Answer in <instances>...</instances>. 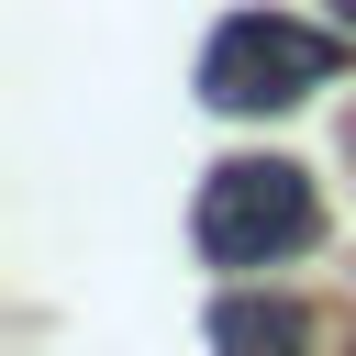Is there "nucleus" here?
I'll use <instances>...</instances> for the list:
<instances>
[{"mask_svg":"<svg viewBox=\"0 0 356 356\" xmlns=\"http://www.w3.org/2000/svg\"><path fill=\"white\" fill-rule=\"evenodd\" d=\"M345 22H356V0H345Z\"/></svg>","mask_w":356,"mask_h":356,"instance_id":"20e7f679","label":"nucleus"},{"mask_svg":"<svg viewBox=\"0 0 356 356\" xmlns=\"http://www.w3.org/2000/svg\"><path fill=\"white\" fill-rule=\"evenodd\" d=\"M312 234H323V200H312V178L289 156H222L200 178V200H189V245L211 267H278Z\"/></svg>","mask_w":356,"mask_h":356,"instance_id":"f257e3e1","label":"nucleus"},{"mask_svg":"<svg viewBox=\"0 0 356 356\" xmlns=\"http://www.w3.org/2000/svg\"><path fill=\"white\" fill-rule=\"evenodd\" d=\"M345 67V44L300 11H222L200 44V100L211 111H289Z\"/></svg>","mask_w":356,"mask_h":356,"instance_id":"f03ea898","label":"nucleus"},{"mask_svg":"<svg viewBox=\"0 0 356 356\" xmlns=\"http://www.w3.org/2000/svg\"><path fill=\"white\" fill-rule=\"evenodd\" d=\"M211 345L222 356H300L312 345V312L300 300H222L211 312Z\"/></svg>","mask_w":356,"mask_h":356,"instance_id":"7ed1b4c3","label":"nucleus"}]
</instances>
